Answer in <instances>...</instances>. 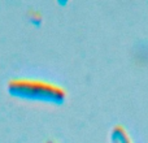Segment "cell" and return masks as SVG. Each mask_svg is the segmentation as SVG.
Here are the masks:
<instances>
[{"instance_id": "obj_1", "label": "cell", "mask_w": 148, "mask_h": 143, "mask_svg": "<svg viewBox=\"0 0 148 143\" xmlns=\"http://www.w3.org/2000/svg\"><path fill=\"white\" fill-rule=\"evenodd\" d=\"M21 95L34 98V99L48 100V102H62L65 96V92L60 87L53 86L44 82H23L20 85Z\"/></svg>"}, {"instance_id": "obj_2", "label": "cell", "mask_w": 148, "mask_h": 143, "mask_svg": "<svg viewBox=\"0 0 148 143\" xmlns=\"http://www.w3.org/2000/svg\"><path fill=\"white\" fill-rule=\"evenodd\" d=\"M110 141L112 143H131L130 137L127 135L126 130L120 125L113 128L112 134H110Z\"/></svg>"}]
</instances>
